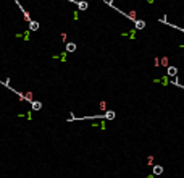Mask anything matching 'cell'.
<instances>
[{
    "label": "cell",
    "instance_id": "cell-1",
    "mask_svg": "<svg viewBox=\"0 0 184 178\" xmlns=\"http://www.w3.org/2000/svg\"><path fill=\"white\" fill-rule=\"evenodd\" d=\"M15 2H16V5H18V8H19V10H21V13H23V16H24V20L29 23V21H31V15H29V12H26L24 10V8H23V5L21 3H19L18 2V0H15Z\"/></svg>",
    "mask_w": 184,
    "mask_h": 178
},
{
    "label": "cell",
    "instance_id": "cell-2",
    "mask_svg": "<svg viewBox=\"0 0 184 178\" xmlns=\"http://www.w3.org/2000/svg\"><path fill=\"white\" fill-rule=\"evenodd\" d=\"M166 73H168V76L174 78V76H176V74H178V68H176V67H168Z\"/></svg>",
    "mask_w": 184,
    "mask_h": 178
},
{
    "label": "cell",
    "instance_id": "cell-3",
    "mask_svg": "<svg viewBox=\"0 0 184 178\" xmlns=\"http://www.w3.org/2000/svg\"><path fill=\"white\" fill-rule=\"evenodd\" d=\"M76 5H77V8H79V10H82V12L89 8V3H87V2H84V0H79V2H77Z\"/></svg>",
    "mask_w": 184,
    "mask_h": 178
},
{
    "label": "cell",
    "instance_id": "cell-4",
    "mask_svg": "<svg viewBox=\"0 0 184 178\" xmlns=\"http://www.w3.org/2000/svg\"><path fill=\"white\" fill-rule=\"evenodd\" d=\"M134 26H136V29H144V28H145V21L144 20H136Z\"/></svg>",
    "mask_w": 184,
    "mask_h": 178
},
{
    "label": "cell",
    "instance_id": "cell-5",
    "mask_svg": "<svg viewBox=\"0 0 184 178\" xmlns=\"http://www.w3.org/2000/svg\"><path fill=\"white\" fill-rule=\"evenodd\" d=\"M29 29H31V31H37L39 29V23L34 21V20H31V21H29Z\"/></svg>",
    "mask_w": 184,
    "mask_h": 178
},
{
    "label": "cell",
    "instance_id": "cell-6",
    "mask_svg": "<svg viewBox=\"0 0 184 178\" xmlns=\"http://www.w3.org/2000/svg\"><path fill=\"white\" fill-rule=\"evenodd\" d=\"M76 50V44L74 42H68L66 44V52H74Z\"/></svg>",
    "mask_w": 184,
    "mask_h": 178
},
{
    "label": "cell",
    "instance_id": "cell-7",
    "mask_svg": "<svg viewBox=\"0 0 184 178\" xmlns=\"http://www.w3.org/2000/svg\"><path fill=\"white\" fill-rule=\"evenodd\" d=\"M163 173V167L161 165H155L153 167V175H161Z\"/></svg>",
    "mask_w": 184,
    "mask_h": 178
},
{
    "label": "cell",
    "instance_id": "cell-8",
    "mask_svg": "<svg viewBox=\"0 0 184 178\" xmlns=\"http://www.w3.org/2000/svg\"><path fill=\"white\" fill-rule=\"evenodd\" d=\"M31 104H32V110H41V109H42V104H41L39 100H32Z\"/></svg>",
    "mask_w": 184,
    "mask_h": 178
},
{
    "label": "cell",
    "instance_id": "cell-9",
    "mask_svg": "<svg viewBox=\"0 0 184 178\" xmlns=\"http://www.w3.org/2000/svg\"><path fill=\"white\" fill-rule=\"evenodd\" d=\"M103 118H107V120H113V118H115V112H113V110H108V112H105Z\"/></svg>",
    "mask_w": 184,
    "mask_h": 178
},
{
    "label": "cell",
    "instance_id": "cell-10",
    "mask_svg": "<svg viewBox=\"0 0 184 178\" xmlns=\"http://www.w3.org/2000/svg\"><path fill=\"white\" fill-rule=\"evenodd\" d=\"M24 99H27L29 102H32V92H27V94L24 96Z\"/></svg>",
    "mask_w": 184,
    "mask_h": 178
},
{
    "label": "cell",
    "instance_id": "cell-11",
    "mask_svg": "<svg viewBox=\"0 0 184 178\" xmlns=\"http://www.w3.org/2000/svg\"><path fill=\"white\" fill-rule=\"evenodd\" d=\"M161 63H163V65H166V67H170V65H168V58H166V57H163V58H161Z\"/></svg>",
    "mask_w": 184,
    "mask_h": 178
}]
</instances>
